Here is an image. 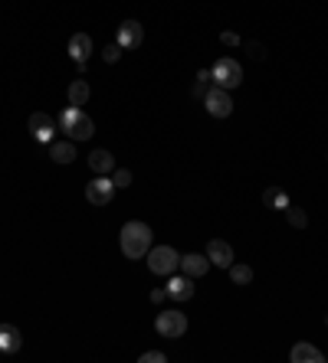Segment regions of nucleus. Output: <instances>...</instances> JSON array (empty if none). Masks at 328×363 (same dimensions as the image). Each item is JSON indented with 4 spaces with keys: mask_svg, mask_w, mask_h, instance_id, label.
<instances>
[{
    "mask_svg": "<svg viewBox=\"0 0 328 363\" xmlns=\"http://www.w3.org/2000/svg\"><path fill=\"white\" fill-rule=\"evenodd\" d=\"M119 242H121V256L131 258V262H138V258L148 256V249H151V242H154V233H151V226L148 223L131 219V223L121 226Z\"/></svg>",
    "mask_w": 328,
    "mask_h": 363,
    "instance_id": "nucleus-1",
    "label": "nucleus"
},
{
    "mask_svg": "<svg viewBox=\"0 0 328 363\" xmlns=\"http://www.w3.org/2000/svg\"><path fill=\"white\" fill-rule=\"evenodd\" d=\"M59 128L69 134V141H89L92 134H96L92 118H89L82 108H76V105H69L63 115H59Z\"/></svg>",
    "mask_w": 328,
    "mask_h": 363,
    "instance_id": "nucleus-2",
    "label": "nucleus"
},
{
    "mask_svg": "<svg viewBox=\"0 0 328 363\" xmlns=\"http://www.w3.org/2000/svg\"><path fill=\"white\" fill-rule=\"evenodd\" d=\"M210 82L217 88H237L243 86V65L233 59V56H220L217 63L210 65Z\"/></svg>",
    "mask_w": 328,
    "mask_h": 363,
    "instance_id": "nucleus-3",
    "label": "nucleus"
},
{
    "mask_svg": "<svg viewBox=\"0 0 328 363\" xmlns=\"http://www.w3.org/2000/svg\"><path fill=\"white\" fill-rule=\"evenodd\" d=\"M148 268H151L154 275H174L177 268H181V256H177L174 246H151L148 249Z\"/></svg>",
    "mask_w": 328,
    "mask_h": 363,
    "instance_id": "nucleus-4",
    "label": "nucleus"
},
{
    "mask_svg": "<svg viewBox=\"0 0 328 363\" xmlns=\"http://www.w3.org/2000/svg\"><path fill=\"white\" fill-rule=\"evenodd\" d=\"M154 331L161 334V337H184L187 334V314L184 311H161L158 318H154Z\"/></svg>",
    "mask_w": 328,
    "mask_h": 363,
    "instance_id": "nucleus-5",
    "label": "nucleus"
},
{
    "mask_svg": "<svg viewBox=\"0 0 328 363\" xmlns=\"http://www.w3.org/2000/svg\"><path fill=\"white\" fill-rule=\"evenodd\" d=\"M112 196H115V183L109 173H96V180L86 183V200L92 206H109Z\"/></svg>",
    "mask_w": 328,
    "mask_h": 363,
    "instance_id": "nucleus-6",
    "label": "nucleus"
},
{
    "mask_svg": "<svg viewBox=\"0 0 328 363\" xmlns=\"http://www.w3.org/2000/svg\"><path fill=\"white\" fill-rule=\"evenodd\" d=\"M204 105H207V115H214V118H230L233 115V98H230L227 88L210 86L207 95H204Z\"/></svg>",
    "mask_w": 328,
    "mask_h": 363,
    "instance_id": "nucleus-7",
    "label": "nucleus"
},
{
    "mask_svg": "<svg viewBox=\"0 0 328 363\" xmlns=\"http://www.w3.org/2000/svg\"><path fill=\"white\" fill-rule=\"evenodd\" d=\"M27 128H30V134L40 144H50V141L56 138V118L46 115V111H33L30 121H27Z\"/></svg>",
    "mask_w": 328,
    "mask_h": 363,
    "instance_id": "nucleus-8",
    "label": "nucleus"
},
{
    "mask_svg": "<svg viewBox=\"0 0 328 363\" xmlns=\"http://www.w3.org/2000/svg\"><path fill=\"white\" fill-rule=\"evenodd\" d=\"M167 298L171 301H191L194 298V278L191 275H184V272H181V275H167Z\"/></svg>",
    "mask_w": 328,
    "mask_h": 363,
    "instance_id": "nucleus-9",
    "label": "nucleus"
},
{
    "mask_svg": "<svg viewBox=\"0 0 328 363\" xmlns=\"http://www.w3.org/2000/svg\"><path fill=\"white\" fill-rule=\"evenodd\" d=\"M144 43V26L138 20H125L119 26V46L121 49H138Z\"/></svg>",
    "mask_w": 328,
    "mask_h": 363,
    "instance_id": "nucleus-10",
    "label": "nucleus"
},
{
    "mask_svg": "<svg viewBox=\"0 0 328 363\" xmlns=\"http://www.w3.org/2000/svg\"><path fill=\"white\" fill-rule=\"evenodd\" d=\"M207 258H210V265L230 268L233 265V249H230V242H223V239H210L207 242Z\"/></svg>",
    "mask_w": 328,
    "mask_h": 363,
    "instance_id": "nucleus-11",
    "label": "nucleus"
},
{
    "mask_svg": "<svg viewBox=\"0 0 328 363\" xmlns=\"http://www.w3.org/2000/svg\"><path fill=\"white\" fill-rule=\"evenodd\" d=\"M181 272L191 278H200V275H207L210 272V258L207 252L200 256V252H187V256H181Z\"/></svg>",
    "mask_w": 328,
    "mask_h": 363,
    "instance_id": "nucleus-12",
    "label": "nucleus"
},
{
    "mask_svg": "<svg viewBox=\"0 0 328 363\" xmlns=\"http://www.w3.org/2000/svg\"><path fill=\"white\" fill-rule=\"evenodd\" d=\"M289 360H292V363H322V360H325V353L318 350L315 343L299 341L292 350H289Z\"/></svg>",
    "mask_w": 328,
    "mask_h": 363,
    "instance_id": "nucleus-13",
    "label": "nucleus"
},
{
    "mask_svg": "<svg viewBox=\"0 0 328 363\" xmlns=\"http://www.w3.org/2000/svg\"><path fill=\"white\" fill-rule=\"evenodd\" d=\"M23 347V334L13 324H0V353H17Z\"/></svg>",
    "mask_w": 328,
    "mask_h": 363,
    "instance_id": "nucleus-14",
    "label": "nucleus"
},
{
    "mask_svg": "<svg viewBox=\"0 0 328 363\" xmlns=\"http://www.w3.org/2000/svg\"><path fill=\"white\" fill-rule=\"evenodd\" d=\"M69 56H73L76 63H89V56H92V40H89L86 33H76V36L69 40Z\"/></svg>",
    "mask_w": 328,
    "mask_h": 363,
    "instance_id": "nucleus-15",
    "label": "nucleus"
},
{
    "mask_svg": "<svg viewBox=\"0 0 328 363\" xmlns=\"http://www.w3.org/2000/svg\"><path fill=\"white\" fill-rule=\"evenodd\" d=\"M89 167H92V173H112L115 171V157L109 150H92L89 154Z\"/></svg>",
    "mask_w": 328,
    "mask_h": 363,
    "instance_id": "nucleus-16",
    "label": "nucleus"
},
{
    "mask_svg": "<svg viewBox=\"0 0 328 363\" xmlns=\"http://www.w3.org/2000/svg\"><path fill=\"white\" fill-rule=\"evenodd\" d=\"M89 95H92V88H89L86 79H73V82H69V105L82 108L89 102Z\"/></svg>",
    "mask_w": 328,
    "mask_h": 363,
    "instance_id": "nucleus-17",
    "label": "nucleus"
},
{
    "mask_svg": "<svg viewBox=\"0 0 328 363\" xmlns=\"http://www.w3.org/2000/svg\"><path fill=\"white\" fill-rule=\"evenodd\" d=\"M50 157H53L56 164H73V160H76V144H73V141H56L53 148H50Z\"/></svg>",
    "mask_w": 328,
    "mask_h": 363,
    "instance_id": "nucleus-18",
    "label": "nucleus"
},
{
    "mask_svg": "<svg viewBox=\"0 0 328 363\" xmlns=\"http://www.w3.org/2000/svg\"><path fill=\"white\" fill-rule=\"evenodd\" d=\"M262 203L269 206V210H285L289 206V193L283 187H269V190L262 193Z\"/></svg>",
    "mask_w": 328,
    "mask_h": 363,
    "instance_id": "nucleus-19",
    "label": "nucleus"
},
{
    "mask_svg": "<svg viewBox=\"0 0 328 363\" xmlns=\"http://www.w3.org/2000/svg\"><path fill=\"white\" fill-rule=\"evenodd\" d=\"M230 281H233V285H250L253 268L246 265V262H233V265H230Z\"/></svg>",
    "mask_w": 328,
    "mask_h": 363,
    "instance_id": "nucleus-20",
    "label": "nucleus"
},
{
    "mask_svg": "<svg viewBox=\"0 0 328 363\" xmlns=\"http://www.w3.org/2000/svg\"><path fill=\"white\" fill-rule=\"evenodd\" d=\"M283 213H285V219H289V226H295V229H306V226H308L306 210H299V206H292V203H289V206H285V210H283Z\"/></svg>",
    "mask_w": 328,
    "mask_h": 363,
    "instance_id": "nucleus-21",
    "label": "nucleus"
},
{
    "mask_svg": "<svg viewBox=\"0 0 328 363\" xmlns=\"http://www.w3.org/2000/svg\"><path fill=\"white\" fill-rule=\"evenodd\" d=\"M207 88H210V69H200V72H197V82L191 86V95L204 98V95H207Z\"/></svg>",
    "mask_w": 328,
    "mask_h": 363,
    "instance_id": "nucleus-22",
    "label": "nucleus"
},
{
    "mask_svg": "<svg viewBox=\"0 0 328 363\" xmlns=\"http://www.w3.org/2000/svg\"><path fill=\"white\" fill-rule=\"evenodd\" d=\"M112 183H115V190H125V187H131V171H125V167L112 171Z\"/></svg>",
    "mask_w": 328,
    "mask_h": 363,
    "instance_id": "nucleus-23",
    "label": "nucleus"
},
{
    "mask_svg": "<svg viewBox=\"0 0 328 363\" xmlns=\"http://www.w3.org/2000/svg\"><path fill=\"white\" fill-rule=\"evenodd\" d=\"M102 59H105V63H119V59H121V46L119 43H109V46H105V49H102Z\"/></svg>",
    "mask_w": 328,
    "mask_h": 363,
    "instance_id": "nucleus-24",
    "label": "nucleus"
},
{
    "mask_svg": "<svg viewBox=\"0 0 328 363\" xmlns=\"http://www.w3.org/2000/svg\"><path fill=\"white\" fill-rule=\"evenodd\" d=\"M220 43H223V46H240L243 40L233 30H223V33H220Z\"/></svg>",
    "mask_w": 328,
    "mask_h": 363,
    "instance_id": "nucleus-25",
    "label": "nucleus"
},
{
    "mask_svg": "<svg viewBox=\"0 0 328 363\" xmlns=\"http://www.w3.org/2000/svg\"><path fill=\"white\" fill-rule=\"evenodd\" d=\"M138 360H142V363H164V353L161 350H144Z\"/></svg>",
    "mask_w": 328,
    "mask_h": 363,
    "instance_id": "nucleus-26",
    "label": "nucleus"
},
{
    "mask_svg": "<svg viewBox=\"0 0 328 363\" xmlns=\"http://www.w3.org/2000/svg\"><path fill=\"white\" fill-rule=\"evenodd\" d=\"M246 49H250V56H253V59H262V56H266V49H262L260 43H246Z\"/></svg>",
    "mask_w": 328,
    "mask_h": 363,
    "instance_id": "nucleus-27",
    "label": "nucleus"
},
{
    "mask_svg": "<svg viewBox=\"0 0 328 363\" xmlns=\"http://www.w3.org/2000/svg\"><path fill=\"white\" fill-rule=\"evenodd\" d=\"M164 298H167V291H164V288H154V291H151V301H154V304H161Z\"/></svg>",
    "mask_w": 328,
    "mask_h": 363,
    "instance_id": "nucleus-28",
    "label": "nucleus"
},
{
    "mask_svg": "<svg viewBox=\"0 0 328 363\" xmlns=\"http://www.w3.org/2000/svg\"><path fill=\"white\" fill-rule=\"evenodd\" d=\"M325 360H328V353H325Z\"/></svg>",
    "mask_w": 328,
    "mask_h": 363,
    "instance_id": "nucleus-29",
    "label": "nucleus"
},
{
    "mask_svg": "<svg viewBox=\"0 0 328 363\" xmlns=\"http://www.w3.org/2000/svg\"><path fill=\"white\" fill-rule=\"evenodd\" d=\"M325 324H328V318H325Z\"/></svg>",
    "mask_w": 328,
    "mask_h": 363,
    "instance_id": "nucleus-30",
    "label": "nucleus"
}]
</instances>
